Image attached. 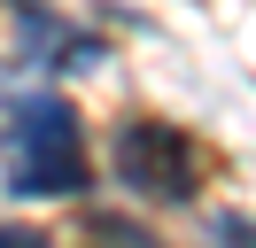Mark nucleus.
I'll use <instances>...</instances> for the list:
<instances>
[{"label": "nucleus", "mask_w": 256, "mask_h": 248, "mask_svg": "<svg viewBox=\"0 0 256 248\" xmlns=\"http://www.w3.org/2000/svg\"><path fill=\"white\" fill-rule=\"evenodd\" d=\"M86 240H101V248H163L148 225H132V217H109V210H86Z\"/></svg>", "instance_id": "3"}, {"label": "nucleus", "mask_w": 256, "mask_h": 248, "mask_svg": "<svg viewBox=\"0 0 256 248\" xmlns=\"http://www.w3.org/2000/svg\"><path fill=\"white\" fill-rule=\"evenodd\" d=\"M116 178H124V194L140 202H194V148L178 124L163 116H124L116 124Z\"/></svg>", "instance_id": "2"}, {"label": "nucleus", "mask_w": 256, "mask_h": 248, "mask_svg": "<svg viewBox=\"0 0 256 248\" xmlns=\"http://www.w3.org/2000/svg\"><path fill=\"white\" fill-rule=\"evenodd\" d=\"M16 8V24H32V16H47V0H8Z\"/></svg>", "instance_id": "6"}, {"label": "nucleus", "mask_w": 256, "mask_h": 248, "mask_svg": "<svg viewBox=\"0 0 256 248\" xmlns=\"http://www.w3.org/2000/svg\"><path fill=\"white\" fill-rule=\"evenodd\" d=\"M0 170L24 202H70L86 194V140L62 93H16L0 108Z\"/></svg>", "instance_id": "1"}, {"label": "nucleus", "mask_w": 256, "mask_h": 248, "mask_svg": "<svg viewBox=\"0 0 256 248\" xmlns=\"http://www.w3.org/2000/svg\"><path fill=\"white\" fill-rule=\"evenodd\" d=\"M210 248H256V225L240 210H225V217H210Z\"/></svg>", "instance_id": "4"}, {"label": "nucleus", "mask_w": 256, "mask_h": 248, "mask_svg": "<svg viewBox=\"0 0 256 248\" xmlns=\"http://www.w3.org/2000/svg\"><path fill=\"white\" fill-rule=\"evenodd\" d=\"M0 248H54L47 232H32V225H0Z\"/></svg>", "instance_id": "5"}]
</instances>
